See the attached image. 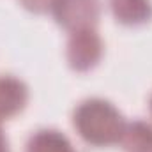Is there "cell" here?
<instances>
[{
    "mask_svg": "<svg viewBox=\"0 0 152 152\" xmlns=\"http://www.w3.org/2000/svg\"><path fill=\"white\" fill-rule=\"evenodd\" d=\"M149 110H151V113H152V96H151V99H149Z\"/></svg>",
    "mask_w": 152,
    "mask_h": 152,
    "instance_id": "obj_10",
    "label": "cell"
},
{
    "mask_svg": "<svg viewBox=\"0 0 152 152\" xmlns=\"http://www.w3.org/2000/svg\"><path fill=\"white\" fill-rule=\"evenodd\" d=\"M120 143L126 152H152V124L145 120L127 122Z\"/></svg>",
    "mask_w": 152,
    "mask_h": 152,
    "instance_id": "obj_7",
    "label": "cell"
},
{
    "mask_svg": "<svg viewBox=\"0 0 152 152\" xmlns=\"http://www.w3.org/2000/svg\"><path fill=\"white\" fill-rule=\"evenodd\" d=\"M104 53V44L96 28L76 30L69 34L66 44V60L69 67L78 73L94 69Z\"/></svg>",
    "mask_w": 152,
    "mask_h": 152,
    "instance_id": "obj_2",
    "label": "cell"
},
{
    "mask_svg": "<svg viewBox=\"0 0 152 152\" xmlns=\"http://www.w3.org/2000/svg\"><path fill=\"white\" fill-rule=\"evenodd\" d=\"M57 0H20V4L30 11V12H36V14H42V12H51L53 5H55Z\"/></svg>",
    "mask_w": 152,
    "mask_h": 152,
    "instance_id": "obj_8",
    "label": "cell"
},
{
    "mask_svg": "<svg viewBox=\"0 0 152 152\" xmlns=\"http://www.w3.org/2000/svg\"><path fill=\"white\" fill-rule=\"evenodd\" d=\"M25 152H76L71 140L58 129L44 127L34 131L25 145Z\"/></svg>",
    "mask_w": 152,
    "mask_h": 152,
    "instance_id": "obj_6",
    "label": "cell"
},
{
    "mask_svg": "<svg viewBox=\"0 0 152 152\" xmlns=\"http://www.w3.org/2000/svg\"><path fill=\"white\" fill-rule=\"evenodd\" d=\"M113 18L127 27H138L152 18V0H108Z\"/></svg>",
    "mask_w": 152,
    "mask_h": 152,
    "instance_id": "obj_5",
    "label": "cell"
},
{
    "mask_svg": "<svg viewBox=\"0 0 152 152\" xmlns=\"http://www.w3.org/2000/svg\"><path fill=\"white\" fill-rule=\"evenodd\" d=\"M51 14L55 21L69 34L96 28L101 16V0H57Z\"/></svg>",
    "mask_w": 152,
    "mask_h": 152,
    "instance_id": "obj_3",
    "label": "cell"
},
{
    "mask_svg": "<svg viewBox=\"0 0 152 152\" xmlns=\"http://www.w3.org/2000/svg\"><path fill=\"white\" fill-rule=\"evenodd\" d=\"M28 101V87L12 75H0V120L18 115Z\"/></svg>",
    "mask_w": 152,
    "mask_h": 152,
    "instance_id": "obj_4",
    "label": "cell"
},
{
    "mask_svg": "<svg viewBox=\"0 0 152 152\" xmlns=\"http://www.w3.org/2000/svg\"><path fill=\"white\" fill-rule=\"evenodd\" d=\"M73 126L88 145L108 147L120 143L127 122L113 103L103 97H88L75 108Z\"/></svg>",
    "mask_w": 152,
    "mask_h": 152,
    "instance_id": "obj_1",
    "label": "cell"
},
{
    "mask_svg": "<svg viewBox=\"0 0 152 152\" xmlns=\"http://www.w3.org/2000/svg\"><path fill=\"white\" fill-rule=\"evenodd\" d=\"M0 152H11V151H9L7 138H5V134H4V131H2V127H0Z\"/></svg>",
    "mask_w": 152,
    "mask_h": 152,
    "instance_id": "obj_9",
    "label": "cell"
}]
</instances>
